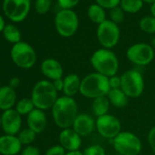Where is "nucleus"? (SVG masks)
I'll return each mask as SVG.
<instances>
[{
  "label": "nucleus",
  "mask_w": 155,
  "mask_h": 155,
  "mask_svg": "<svg viewBox=\"0 0 155 155\" xmlns=\"http://www.w3.org/2000/svg\"><path fill=\"white\" fill-rule=\"evenodd\" d=\"M96 130L101 137L111 140L121 132V124L116 116L108 113L96 119Z\"/></svg>",
  "instance_id": "obj_12"
},
{
  "label": "nucleus",
  "mask_w": 155,
  "mask_h": 155,
  "mask_svg": "<svg viewBox=\"0 0 155 155\" xmlns=\"http://www.w3.org/2000/svg\"><path fill=\"white\" fill-rule=\"evenodd\" d=\"M140 28L147 34L155 33V18L152 16H147L142 18L139 23Z\"/></svg>",
  "instance_id": "obj_28"
},
{
  "label": "nucleus",
  "mask_w": 155,
  "mask_h": 155,
  "mask_svg": "<svg viewBox=\"0 0 155 155\" xmlns=\"http://www.w3.org/2000/svg\"><path fill=\"white\" fill-rule=\"evenodd\" d=\"M17 136H18L19 141L21 142L22 145L28 146V145H31L34 142V140L36 139V136H37V133L34 132L29 128H27V129L21 130Z\"/></svg>",
  "instance_id": "obj_27"
},
{
  "label": "nucleus",
  "mask_w": 155,
  "mask_h": 155,
  "mask_svg": "<svg viewBox=\"0 0 155 155\" xmlns=\"http://www.w3.org/2000/svg\"><path fill=\"white\" fill-rule=\"evenodd\" d=\"M143 3L142 0H120V7L125 13L135 14L142 8Z\"/></svg>",
  "instance_id": "obj_25"
},
{
  "label": "nucleus",
  "mask_w": 155,
  "mask_h": 155,
  "mask_svg": "<svg viewBox=\"0 0 155 155\" xmlns=\"http://www.w3.org/2000/svg\"><path fill=\"white\" fill-rule=\"evenodd\" d=\"M143 2H145V3H148V4H153V3H155V0H142Z\"/></svg>",
  "instance_id": "obj_43"
},
{
  "label": "nucleus",
  "mask_w": 155,
  "mask_h": 155,
  "mask_svg": "<svg viewBox=\"0 0 155 155\" xmlns=\"http://www.w3.org/2000/svg\"><path fill=\"white\" fill-rule=\"evenodd\" d=\"M30 99L36 109L47 110L52 109L58 97V91L54 88L52 81L43 80L35 84L31 91Z\"/></svg>",
  "instance_id": "obj_4"
},
{
  "label": "nucleus",
  "mask_w": 155,
  "mask_h": 155,
  "mask_svg": "<svg viewBox=\"0 0 155 155\" xmlns=\"http://www.w3.org/2000/svg\"><path fill=\"white\" fill-rule=\"evenodd\" d=\"M28 128L37 134L43 132L47 126V116L44 110L35 109L27 116Z\"/></svg>",
  "instance_id": "obj_18"
},
{
  "label": "nucleus",
  "mask_w": 155,
  "mask_h": 155,
  "mask_svg": "<svg viewBox=\"0 0 155 155\" xmlns=\"http://www.w3.org/2000/svg\"><path fill=\"white\" fill-rule=\"evenodd\" d=\"M84 155H106V151L103 147L98 144L91 145L83 150Z\"/></svg>",
  "instance_id": "obj_31"
},
{
  "label": "nucleus",
  "mask_w": 155,
  "mask_h": 155,
  "mask_svg": "<svg viewBox=\"0 0 155 155\" xmlns=\"http://www.w3.org/2000/svg\"><path fill=\"white\" fill-rule=\"evenodd\" d=\"M63 80H64V88H63L64 96L73 98L74 95H76L78 92H80L81 80L79 77V75L71 73L67 75Z\"/></svg>",
  "instance_id": "obj_20"
},
{
  "label": "nucleus",
  "mask_w": 155,
  "mask_h": 155,
  "mask_svg": "<svg viewBox=\"0 0 155 155\" xmlns=\"http://www.w3.org/2000/svg\"><path fill=\"white\" fill-rule=\"evenodd\" d=\"M2 33H3V37L5 38V39L8 41L9 43H12L13 45L21 41V32L14 25H11V24L6 25Z\"/></svg>",
  "instance_id": "obj_24"
},
{
  "label": "nucleus",
  "mask_w": 155,
  "mask_h": 155,
  "mask_svg": "<svg viewBox=\"0 0 155 155\" xmlns=\"http://www.w3.org/2000/svg\"><path fill=\"white\" fill-rule=\"evenodd\" d=\"M51 0H36L35 9L38 14L45 15L47 14L51 8Z\"/></svg>",
  "instance_id": "obj_30"
},
{
  "label": "nucleus",
  "mask_w": 155,
  "mask_h": 155,
  "mask_svg": "<svg viewBox=\"0 0 155 155\" xmlns=\"http://www.w3.org/2000/svg\"><path fill=\"white\" fill-rule=\"evenodd\" d=\"M21 115L15 109L3 111L1 115V128L5 131V134L18 135L21 130Z\"/></svg>",
  "instance_id": "obj_13"
},
{
  "label": "nucleus",
  "mask_w": 155,
  "mask_h": 155,
  "mask_svg": "<svg viewBox=\"0 0 155 155\" xmlns=\"http://www.w3.org/2000/svg\"><path fill=\"white\" fill-rule=\"evenodd\" d=\"M40 69L42 74L51 81L62 79L64 73L63 67L60 64V62L52 58L44 59L41 63Z\"/></svg>",
  "instance_id": "obj_17"
},
{
  "label": "nucleus",
  "mask_w": 155,
  "mask_h": 155,
  "mask_svg": "<svg viewBox=\"0 0 155 155\" xmlns=\"http://www.w3.org/2000/svg\"><path fill=\"white\" fill-rule=\"evenodd\" d=\"M72 129L81 137L88 136L96 129V120L87 113L79 114L73 123Z\"/></svg>",
  "instance_id": "obj_15"
},
{
  "label": "nucleus",
  "mask_w": 155,
  "mask_h": 155,
  "mask_svg": "<svg viewBox=\"0 0 155 155\" xmlns=\"http://www.w3.org/2000/svg\"><path fill=\"white\" fill-rule=\"evenodd\" d=\"M150 13H151V16L155 18V3L151 4L150 6Z\"/></svg>",
  "instance_id": "obj_42"
},
{
  "label": "nucleus",
  "mask_w": 155,
  "mask_h": 155,
  "mask_svg": "<svg viewBox=\"0 0 155 155\" xmlns=\"http://www.w3.org/2000/svg\"><path fill=\"white\" fill-rule=\"evenodd\" d=\"M31 8L30 0H4L3 11L8 18L18 23L22 22L28 17Z\"/></svg>",
  "instance_id": "obj_11"
},
{
  "label": "nucleus",
  "mask_w": 155,
  "mask_h": 155,
  "mask_svg": "<svg viewBox=\"0 0 155 155\" xmlns=\"http://www.w3.org/2000/svg\"><path fill=\"white\" fill-rule=\"evenodd\" d=\"M91 64L95 72L107 78L117 75L119 70V59L114 52L107 48H100L91 57Z\"/></svg>",
  "instance_id": "obj_3"
},
{
  "label": "nucleus",
  "mask_w": 155,
  "mask_h": 155,
  "mask_svg": "<svg viewBox=\"0 0 155 155\" xmlns=\"http://www.w3.org/2000/svg\"><path fill=\"white\" fill-rule=\"evenodd\" d=\"M5 27H6V25H5V20H4L3 17H2L1 15H0V33L3 32Z\"/></svg>",
  "instance_id": "obj_40"
},
{
  "label": "nucleus",
  "mask_w": 155,
  "mask_h": 155,
  "mask_svg": "<svg viewBox=\"0 0 155 155\" xmlns=\"http://www.w3.org/2000/svg\"><path fill=\"white\" fill-rule=\"evenodd\" d=\"M148 142L150 149L155 153V126L152 127L148 133Z\"/></svg>",
  "instance_id": "obj_37"
},
{
  "label": "nucleus",
  "mask_w": 155,
  "mask_h": 155,
  "mask_svg": "<svg viewBox=\"0 0 155 155\" xmlns=\"http://www.w3.org/2000/svg\"><path fill=\"white\" fill-rule=\"evenodd\" d=\"M66 153L67 150L60 144H57L48 148L45 155H66Z\"/></svg>",
  "instance_id": "obj_33"
},
{
  "label": "nucleus",
  "mask_w": 155,
  "mask_h": 155,
  "mask_svg": "<svg viewBox=\"0 0 155 155\" xmlns=\"http://www.w3.org/2000/svg\"><path fill=\"white\" fill-rule=\"evenodd\" d=\"M10 57L16 66L24 69L31 68L37 62V53L35 49L31 45L23 41L13 45Z\"/></svg>",
  "instance_id": "obj_6"
},
{
  "label": "nucleus",
  "mask_w": 155,
  "mask_h": 155,
  "mask_svg": "<svg viewBox=\"0 0 155 155\" xmlns=\"http://www.w3.org/2000/svg\"><path fill=\"white\" fill-rule=\"evenodd\" d=\"M88 17L91 22L100 25L106 20L105 9L98 4H92L88 8Z\"/></svg>",
  "instance_id": "obj_23"
},
{
  "label": "nucleus",
  "mask_w": 155,
  "mask_h": 155,
  "mask_svg": "<svg viewBox=\"0 0 155 155\" xmlns=\"http://www.w3.org/2000/svg\"><path fill=\"white\" fill-rule=\"evenodd\" d=\"M54 22L57 32L63 38L72 37L79 28V18L70 9H61L58 11Z\"/></svg>",
  "instance_id": "obj_8"
},
{
  "label": "nucleus",
  "mask_w": 155,
  "mask_h": 155,
  "mask_svg": "<svg viewBox=\"0 0 155 155\" xmlns=\"http://www.w3.org/2000/svg\"><path fill=\"white\" fill-rule=\"evenodd\" d=\"M126 57L130 62L136 66H147L154 59V48L147 43H136L127 49Z\"/></svg>",
  "instance_id": "obj_10"
},
{
  "label": "nucleus",
  "mask_w": 155,
  "mask_h": 155,
  "mask_svg": "<svg viewBox=\"0 0 155 155\" xmlns=\"http://www.w3.org/2000/svg\"><path fill=\"white\" fill-rule=\"evenodd\" d=\"M66 155H84L83 151L81 150H75V151H68Z\"/></svg>",
  "instance_id": "obj_41"
},
{
  "label": "nucleus",
  "mask_w": 155,
  "mask_h": 155,
  "mask_svg": "<svg viewBox=\"0 0 155 155\" xmlns=\"http://www.w3.org/2000/svg\"><path fill=\"white\" fill-rule=\"evenodd\" d=\"M150 46L153 48H155V37L151 39V42H150Z\"/></svg>",
  "instance_id": "obj_44"
},
{
  "label": "nucleus",
  "mask_w": 155,
  "mask_h": 155,
  "mask_svg": "<svg viewBox=\"0 0 155 155\" xmlns=\"http://www.w3.org/2000/svg\"><path fill=\"white\" fill-rule=\"evenodd\" d=\"M78 110V103L73 98L61 96L51 109L53 120L61 130L72 128L77 116L79 115Z\"/></svg>",
  "instance_id": "obj_1"
},
{
  "label": "nucleus",
  "mask_w": 155,
  "mask_h": 155,
  "mask_svg": "<svg viewBox=\"0 0 155 155\" xmlns=\"http://www.w3.org/2000/svg\"><path fill=\"white\" fill-rule=\"evenodd\" d=\"M111 142L115 150L120 155H138L142 149L140 138L130 131H121L111 140Z\"/></svg>",
  "instance_id": "obj_5"
},
{
  "label": "nucleus",
  "mask_w": 155,
  "mask_h": 155,
  "mask_svg": "<svg viewBox=\"0 0 155 155\" xmlns=\"http://www.w3.org/2000/svg\"><path fill=\"white\" fill-rule=\"evenodd\" d=\"M96 4L103 8L104 9H112L116 7H119L120 0H95Z\"/></svg>",
  "instance_id": "obj_32"
},
{
  "label": "nucleus",
  "mask_w": 155,
  "mask_h": 155,
  "mask_svg": "<svg viewBox=\"0 0 155 155\" xmlns=\"http://www.w3.org/2000/svg\"><path fill=\"white\" fill-rule=\"evenodd\" d=\"M107 98L109 99L110 103L116 108H124L129 101V98L121 89H111L109 91Z\"/></svg>",
  "instance_id": "obj_21"
},
{
  "label": "nucleus",
  "mask_w": 155,
  "mask_h": 155,
  "mask_svg": "<svg viewBox=\"0 0 155 155\" xmlns=\"http://www.w3.org/2000/svg\"><path fill=\"white\" fill-rule=\"evenodd\" d=\"M80 1L81 0H58V4L61 9L72 10V8L79 4Z\"/></svg>",
  "instance_id": "obj_34"
},
{
  "label": "nucleus",
  "mask_w": 155,
  "mask_h": 155,
  "mask_svg": "<svg viewBox=\"0 0 155 155\" xmlns=\"http://www.w3.org/2000/svg\"><path fill=\"white\" fill-rule=\"evenodd\" d=\"M59 144L68 151L80 150L81 146V137L72 128L63 129L58 135Z\"/></svg>",
  "instance_id": "obj_14"
},
{
  "label": "nucleus",
  "mask_w": 155,
  "mask_h": 155,
  "mask_svg": "<svg viewBox=\"0 0 155 155\" xmlns=\"http://www.w3.org/2000/svg\"><path fill=\"white\" fill-rule=\"evenodd\" d=\"M109 84H110V90L111 89H120V84H121L120 76L115 75V76L109 78Z\"/></svg>",
  "instance_id": "obj_36"
},
{
  "label": "nucleus",
  "mask_w": 155,
  "mask_h": 155,
  "mask_svg": "<svg viewBox=\"0 0 155 155\" xmlns=\"http://www.w3.org/2000/svg\"><path fill=\"white\" fill-rule=\"evenodd\" d=\"M20 155H40V150L34 145H28L21 150Z\"/></svg>",
  "instance_id": "obj_35"
},
{
  "label": "nucleus",
  "mask_w": 155,
  "mask_h": 155,
  "mask_svg": "<svg viewBox=\"0 0 155 155\" xmlns=\"http://www.w3.org/2000/svg\"><path fill=\"white\" fill-rule=\"evenodd\" d=\"M8 86L14 90L18 89L19 86H20V79L18 77H13L9 80V83H8Z\"/></svg>",
  "instance_id": "obj_38"
},
{
  "label": "nucleus",
  "mask_w": 155,
  "mask_h": 155,
  "mask_svg": "<svg viewBox=\"0 0 155 155\" xmlns=\"http://www.w3.org/2000/svg\"><path fill=\"white\" fill-rule=\"evenodd\" d=\"M22 144L17 135L5 134L0 136V154L18 155L22 150Z\"/></svg>",
  "instance_id": "obj_16"
},
{
  "label": "nucleus",
  "mask_w": 155,
  "mask_h": 155,
  "mask_svg": "<svg viewBox=\"0 0 155 155\" xmlns=\"http://www.w3.org/2000/svg\"><path fill=\"white\" fill-rule=\"evenodd\" d=\"M0 128H1V116H0Z\"/></svg>",
  "instance_id": "obj_45"
},
{
  "label": "nucleus",
  "mask_w": 155,
  "mask_h": 155,
  "mask_svg": "<svg viewBox=\"0 0 155 155\" xmlns=\"http://www.w3.org/2000/svg\"><path fill=\"white\" fill-rule=\"evenodd\" d=\"M125 17V12L122 10L120 7H116L112 9H110V20L112 21L115 24H120L123 22Z\"/></svg>",
  "instance_id": "obj_29"
},
{
  "label": "nucleus",
  "mask_w": 155,
  "mask_h": 155,
  "mask_svg": "<svg viewBox=\"0 0 155 155\" xmlns=\"http://www.w3.org/2000/svg\"><path fill=\"white\" fill-rule=\"evenodd\" d=\"M35 105L32 101V100L30 98H23L21 100H19L17 104H16V108L15 110L21 115H28L33 110H35Z\"/></svg>",
  "instance_id": "obj_26"
},
{
  "label": "nucleus",
  "mask_w": 155,
  "mask_h": 155,
  "mask_svg": "<svg viewBox=\"0 0 155 155\" xmlns=\"http://www.w3.org/2000/svg\"><path fill=\"white\" fill-rule=\"evenodd\" d=\"M110 106V103L107 96L94 99L93 103H92V110H93L94 115L98 118V117L108 114Z\"/></svg>",
  "instance_id": "obj_22"
},
{
  "label": "nucleus",
  "mask_w": 155,
  "mask_h": 155,
  "mask_svg": "<svg viewBox=\"0 0 155 155\" xmlns=\"http://www.w3.org/2000/svg\"><path fill=\"white\" fill-rule=\"evenodd\" d=\"M120 89L128 98L137 99L141 96L144 91V79L140 72L136 69L125 71L120 76Z\"/></svg>",
  "instance_id": "obj_7"
},
{
  "label": "nucleus",
  "mask_w": 155,
  "mask_h": 155,
  "mask_svg": "<svg viewBox=\"0 0 155 155\" xmlns=\"http://www.w3.org/2000/svg\"><path fill=\"white\" fill-rule=\"evenodd\" d=\"M110 91L109 78L97 72L91 73L81 80L80 93L88 99H97L107 96Z\"/></svg>",
  "instance_id": "obj_2"
},
{
  "label": "nucleus",
  "mask_w": 155,
  "mask_h": 155,
  "mask_svg": "<svg viewBox=\"0 0 155 155\" xmlns=\"http://www.w3.org/2000/svg\"><path fill=\"white\" fill-rule=\"evenodd\" d=\"M16 90L8 86L0 87V110L3 111L11 110L17 104Z\"/></svg>",
  "instance_id": "obj_19"
},
{
  "label": "nucleus",
  "mask_w": 155,
  "mask_h": 155,
  "mask_svg": "<svg viewBox=\"0 0 155 155\" xmlns=\"http://www.w3.org/2000/svg\"><path fill=\"white\" fill-rule=\"evenodd\" d=\"M97 38L103 48L110 49L120 41V31L117 24L106 19L97 28Z\"/></svg>",
  "instance_id": "obj_9"
},
{
  "label": "nucleus",
  "mask_w": 155,
  "mask_h": 155,
  "mask_svg": "<svg viewBox=\"0 0 155 155\" xmlns=\"http://www.w3.org/2000/svg\"><path fill=\"white\" fill-rule=\"evenodd\" d=\"M52 83H53V86L58 92L63 91V88H64V80L63 79H58V80L53 81Z\"/></svg>",
  "instance_id": "obj_39"
}]
</instances>
